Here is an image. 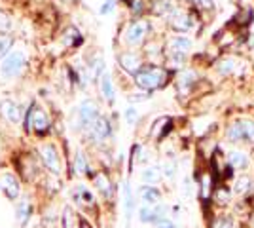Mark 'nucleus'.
Returning a JSON list of instances; mask_svg holds the SVG:
<instances>
[{
    "mask_svg": "<svg viewBox=\"0 0 254 228\" xmlns=\"http://www.w3.org/2000/svg\"><path fill=\"white\" fill-rule=\"evenodd\" d=\"M148 34V23L146 21H135L127 27L126 33V42L131 44V46H137L140 44Z\"/></svg>",
    "mask_w": 254,
    "mask_h": 228,
    "instance_id": "obj_6",
    "label": "nucleus"
},
{
    "mask_svg": "<svg viewBox=\"0 0 254 228\" xmlns=\"http://www.w3.org/2000/svg\"><path fill=\"white\" fill-rule=\"evenodd\" d=\"M165 80H167V71L159 69V67H142L140 73L135 75L137 86L144 91H152L156 87L163 86Z\"/></svg>",
    "mask_w": 254,
    "mask_h": 228,
    "instance_id": "obj_1",
    "label": "nucleus"
},
{
    "mask_svg": "<svg viewBox=\"0 0 254 228\" xmlns=\"http://www.w3.org/2000/svg\"><path fill=\"white\" fill-rule=\"evenodd\" d=\"M25 65V52L23 50H13L6 55L0 63V75L2 76H15L21 73Z\"/></svg>",
    "mask_w": 254,
    "mask_h": 228,
    "instance_id": "obj_2",
    "label": "nucleus"
},
{
    "mask_svg": "<svg viewBox=\"0 0 254 228\" xmlns=\"http://www.w3.org/2000/svg\"><path fill=\"white\" fill-rule=\"evenodd\" d=\"M191 46H193V42L188 36H175V38L169 40L171 54H186Z\"/></svg>",
    "mask_w": 254,
    "mask_h": 228,
    "instance_id": "obj_14",
    "label": "nucleus"
},
{
    "mask_svg": "<svg viewBox=\"0 0 254 228\" xmlns=\"http://www.w3.org/2000/svg\"><path fill=\"white\" fill-rule=\"evenodd\" d=\"M25 128L29 131H36V133H44V131L50 130V118L48 114L44 112L40 107L32 105L29 112H27V122H25Z\"/></svg>",
    "mask_w": 254,
    "mask_h": 228,
    "instance_id": "obj_3",
    "label": "nucleus"
},
{
    "mask_svg": "<svg viewBox=\"0 0 254 228\" xmlns=\"http://www.w3.org/2000/svg\"><path fill=\"white\" fill-rule=\"evenodd\" d=\"M89 131H91V137H93L95 141H103V139H106V137L112 133V128H110L108 120L103 118V116H99V120L91 126Z\"/></svg>",
    "mask_w": 254,
    "mask_h": 228,
    "instance_id": "obj_11",
    "label": "nucleus"
},
{
    "mask_svg": "<svg viewBox=\"0 0 254 228\" xmlns=\"http://www.w3.org/2000/svg\"><path fill=\"white\" fill-rule=\"evenodd\" d=\"M78 120L82 124V128H87L91 130V126L99 120V109L93 101H84L78 109Z\"/></svg>",
    "mask_w": 254,
    "mask_h": 228,
    "instance_id": "obj_4",
    "label": "nucleus"
},
{
    "mask_svg": "<svg viewBox=\"0 0 254 228\" xmlns=\"http://www.w3.org/2000/svg\"><path fill=\"white\" fill-rule=\"evenodd\" d=\"M251 188H253V177H249V175H239L233 183V192L235 194H247Z\"/></svg>",
    "mask_w": 254,
    "mask_h": 228,
    "instance_id": "obj_20",
    "label": "nucleus"
},
{
    "mask_svg": "<svg viewBox=\"0 0 254 228\" xmlns=\"http://www.w3.org/2000/svg\"><path fill=\"white\" fill-rule=\"evenodd\" d=\"M140 198H142L144 204L154 206V204H158L159 202L161 194H159L158 188H154V186H142V188H140Z\"/></svg>",
    "mask_w": 254,
    "mask_h": 228,
    "instance_id": "obj_24",
    "label": "nucleus"
},
{
    "mask_svg": "<svg viewBox=\"0 0 254 228\" xmlns=\"http://www.w3.org/2000/svg\"><path fill=\"white\" fill-rule=\"evenodd\" d=\"M140 6H142V2H140V0H135V2H133V10L137 11V13H138V11H140V10H142Z\"/></svg>",
    "mask_w": 254,
    "mask_h": 228,
    "instance_id": "obj_41",
    "label": "nucleus"
},
{
    "mask_svg": "<svg viewBox=\"0 0 254 228\" xmlns=\"http://www.w3.org/2000/svg\"><path fill=\"white\" fill-rule=\"evenodd\" d=\"M214 194V183H212L211 173L201 175V200H209Z\"/></svg>",
    "mask_w": 254,
    "mask_h": 228,
    "instance_id": "obj_25",
    "label": "nucleus"
},
{
    "mask_svg": "<svg viewBox=\"0 0 254 228\" xmlns=\"http://www.w3.org/2000/svg\"><path fill=\"white\" fill-rule=\"evenodd\" d=\"M40 158H42L44 165L53 171L55 175L61 173V162H59V154H57V149L53 145H42L40 147Z\"/></svg>",
    "mask_w": 254,
    "mask_h": 228,
    "instance_id": "obj_5",
    "label": "nucleus"
},
{
    "mask_svg": "<svg viewBox=\"0 0 254 228\" xmlns=\"http://www.w3.org/2000/svg\"><path fill=\"white\" fill-rule=\"evenodd\" d=\"M80 228H93V227H91L87 221H84V219H82V225H80Z\"/></svg>",
    "mask_w": 254,
    "mask_h": 228,
    "instance_id": "obj_42",
    "label": "nucleus"
},
{
    "mask_svg": "<svg viewBox=\"0 0 254 228\" xmlns=\"http://www.w3.org/2000/svg\"><path fill=\"white\" fill-rule=\"evenodd\" d=\"M226 137H228V141H232V143H247L243 120H235V122H232L230 128L226 130Z\"/></svg>",
    "mask_w": 254,
    "mask_h": 228,
    "instance_id": "obj_12",
    "label": "nucleus"
},
{
    "mask_svg": "<svg viewBox=\"0 0 254 228\" xmlns=\"http://www.w3.org/2000/svg\"><path fill=\"white\" fill-rule=\"evenodd\" d=\"M137 120H138V112L135 107H129V109H126V122L127 124H137Z\"/></svg>",
    "mask_w": 254,
    "mask_h": 228,
    "instance_id": "obj_33",
    "label": "nucleus"
},
{
    "mask_svg": "<svg viewBox=\"0 0 254 228\" xmlns=\"http://www.w3.org/2000/svg\"><path fill=\"white\" fill-rule=\"evenodd\" d=\"M101 91L108 103H114V97H116V91H114V84H112V78L110 75H103L101 76Z\"/></svg>",
    "mask_w": 254,
    "mask_h": 228,
    "instance_id": "obj_19",
    "label": "nucleus"
},
{
    "mask_svg": "<svg viewBox=\"0 0 254 228\" xmlns=\"http://www.w3.org/2000/svg\"><path fill=\"white\" fill-rule=\"evenodd\" d=\"M175 169H177V165H175V163H171V162H167L165 165H163V169H161V171L167 175V177H173V175H175Z\"/></svg>",
    "mask_w": 254,
    "mask_h": 228,
    "instance_id": "obj_38",
    "label": "nucleus"
},
{
    "mask_svg": "<svg viewBox=\"0 0 254 228\" xmlns=\"http://www.w3.org/2000/svg\"><path fill=\"white\" fill-rule=\"evenodd\" d=\"M249 154L243 151H232L228 154V165L233 167V169H245V167H249Z\"/></svg>",
    "mask_w": 254,
    "mask_h": 228,
    "instance_id": "obj_13",
    "label": "nucleus"
},
{
    "mask_svg": "<svg viewBox=\"0 0 254 228\" xmlns=\"http://www.w3.org/2000/svg\"><path fill=\"white\" fill-rule=\"evenodd\" d=\"M163 215H165V207L161 206H142L138 209V219L140 223H156L158 225L159 221H163Z\"/></svg>",
    "mask_w": 254,
    "mask_h": 228,
    "instance_id": "obj_7",
    "label": "nucleus"
},
{
    "mask_svg": "<svg viewBox=\"0 0 254 228\" xmlns=\"http://www.w3.org/2000/svg\"><path fill=\"white\" fill-rule=\"evenodd\" d=\"M93 181H95L97 190H99L101 194L106 196V198H110V196H112V181L108 179V175H106V173H97Z\"/></svg>",
    "mask_w": 254,
    "mask_h": 228,
    "instance_id": "obj_18",
    "label": "nucleus"
},
{
    "mask_svg": "<svg viewBox=\"0 0 254 228\" xmlns=\"http://www.w3.org/2000/svg\"><path fill=\"white\" fill-rule=\"evenodd\" d=\"M235 69H237V61H235L233 57H222V59L216 63V73L220 76L232 75Z\"/></svg>",
    "mask_w": 254,
    "mask_h": 228,
    "instance_id": "obj_21",
    "label": "nucleus"
},
{
    "mask_svg": "<svg viewBox=\"0 0 254 228\" xmlns=\"http://www.w3.org/2000/svg\"><path fill=\"white\" fill-rule=\"evenodd\" d=\"M199 10H212L214 8V0H191Z\"/></svg>",
    "mask_w": 254,
    "mask_h": 228,
    "instance_id": "obj_34",
    "label": "nucleus"
},
{
    "mask_svg": "<svg viewBox=\"0 0 254 228\" xmlns=\"http://www.w3.org/2000/svg\"><path fill=\"white\" fill-rule=\"evenodd\" d=\"M171 128H173L171 118L163 116V118H159L158 122L154 124V128H152V137H154V139H161V137H165V135L169 133Z\"/></svg>",
    "mask_w": 254,
    "mask_h": 228,
    "instance_id": "obj_17",
    "label": "nucleus"
},
{
    "mask_svg": "<svg viewBox=\"0 0 254 228\" xmlns=\"http://www.w3.org/2000/svg\"><path fill=\"white\" fill-rule=\"evenodd\" d=\"M169 59H171V63H173V65L182 67L184 65V61H186V55L184 54H171Z\"/></svg>",
    "mask_w": 254,
    "mask_h": 228,
    "instance_id": "obj_35",
    "label": "nucleus"
},
{
    "mask_svg": "<svg viewBox=\"0 0 254 228\" xmlns=\"http://www.w3.org/2000/svg\"><path fill=\"white\" fill-rule=\"evenodd\" d=\"M74 171L78 175H85L89 173V167H87V158H85L84 152H78L74 160Z\"/></svg>",
    "mask_w": 254,
    "mask_h": 228,
    "instance_id": "obj_26",
    "label": "nucleus"
},
{
    "mask_svg": "<svg viewBox=\"0 0 254 228\" xmlns=\"http://www.w3.org/2000/svg\"><path fill=\"white\" fill-rule=\"evenodd\" d=\"M0 112L10 120V122H13V124H17V122L21 120V109H19L15 103H11V101H4V103L0 105Z\"/></svg>",
    "mask_w": 254,
    "mask_h": 228,
    "instance_id": "obj_15",
    "label": "nucleus"
},
{
    "mask_svg": "<svg viewBox=\"0 0 254 228\" xmlns=\"http://www.w3.org/2000/svg\"><path fill=\"white\" fill-rule=\"evenodd\" d=\"M214 194H216V200H218V204H228V202H230V196H232V194H230V190H228L226 186L218 188Z\"/></svg>",
    "mask_w": 254,
    "mask_h": 228,
    "instance_id": "obj_31",
    "label": "nucleus"
},
{
    "mask_svg": "<svg viewBox=\"0 0 254 228\" xmlns=\"http://www.w3.org/2000/svg\"><path fill=\"white\" fill-rule=\"evenodd\" d=\"M161 173H163V171H161L159 167L152 165V167H146V169L142 171V175H140V177H142V181H144L146 185L152 186V185H158L159 181H161Z\"/></svg>",
    "mask_w": 254,
    "mask_h": 228,
    "instance_id": "obj_22",
    "label": "nucleus"
},
{
    "mask_svg": "<svg viewBox=\"0 0 254 228\" xmlns=\"http://www.w3.org/2000/svg\"><path fill=\"white\" fill-rule=\"evenodd\" d=\"M114 4H116L114 0H106L105 4L101 6V10H99V13H101V15H106V13H110V11L114 10Z\"/></svg>",
    "mask_w": 254,
    "mask_h": 228,
    "instance_id": "obj_36",
    "label": "nucleus"
},
{
    "mask_svg": "<svg viewBox=\"0 0 254 228\" xmlns=\"http://www.w3.org/2000/svg\"><path fill=\"white\" fill-rule=\"evenodd\" d=\"M11 48V38L8 34H0V59H4Z\"/></svg>",
    "mask_w": 254,
    "mask_h": 228,
    "instance_id": "obj_29",
    "label": "nucleus"
},
{
    "mask_svg": "<svg viewBox=\"0 0 254 228\" xmlns=\"http://www.w3.org/2000/svg\"><path fill=\"white\" fill-rule=\"evenodd\" d=\"M120 65L124 67V71L131 73V75H137L142 69V59L138 54H133V52H126V54L120 55Z\"/></svg>",
    "mask_w": 254,
    "mask_h": 228,
    "instance_id": "obj_9",
    "label": "nucleus"
},
{
    "mask_svg": "<svg viewBox=\"0 0 254 228\" xmlns=\"http://www.w3.org/2000/svg\"><path fill=\"white\" fill-rule=\"evenodd\" d=\"M212 228H235V225H233V221L230 217H220L214 221Z\"/></svg>",
    "mask_w": 254,
    "mask_h": 228,
    "instance_id": "obj_32",
    "label": "nucleus"
},
{
    "mask_svg": "<svg viewBox=\"0 0 254 228\" xmlns=\"http://www.w3.org/2000/svg\"><path fill=\"white\" fill-rule=\"evenodd\" d=\"M158 228H177V225L173 221H169V219H163V221L158 223Z\"/></svg>",
    "mask_w": 254,
    "mask_h": 228,
    "instance_id": "obj_40",
    "label": "nucleus"
},
{
    "mask_svg": "<svg viewBox=\"0 0 254 228\" xmlns=\"http://www.w3.org/2000/svg\"><path fill=\"white\" fill-rule=\"evenodd\" d=\"M19 188H21L19 181H17V177L13 173H4L0 177V190L8 196L10 200H15L19 196V192H21Z\"/></svg>",
    "mask_w": 254,
    "mask_h": 228,
    "instance_id": "obj_8",
    "label": "nucleus"
},
{
    "mask_svg": "<svg viewBox=\"0 0 254 228\" xmlns=\"http://www.w3.org/2000/svg\"><path fill=\"white\" fill-rule=\"evenodd\" d=\"M82 219L74 213L72 207H64L63 211V228H80Z\"/></svg>",
    "mask_w": 254,
    "mask_h": 228,
    "instance_id": "obj_23",
    "label": "nucleus"
},
{
    "mask_svg": "<svg viewBox=\"0 0 254 228\" xmlns=\"http://www.w3.org/2000/svg\"><path fill=\"white\" fill-rule=\"evenodd\" d=\"M124 196H126V211H127V215H131V211H133V207H135V200H133V192H131V186H129V183H127L126 188H124Z\"/></svg>",
    "mask_w": 254,
    "mask_h": 228,
    "instance_id": "obj_28",
    "label": "nucleus"
},
{
    "mask_svg": "<svg viewBox=\"0 0 254 228\" xmlns=\"http://www.w3.org/2000/svg\"><path fill=\"white\" fill-rule=\"evenodd\" d=\"M31 211H32V207H31V204H29V200H21V202L17 204V207H15V221H17L21 227H25V225L29 223V219H31Z\"/></svg>",
    "mask_w": 254,
    "mask_h": 228,
    "instance_id": "obj_16",
    "label": "nucleus"
},
{
    "mask_svg": "<svg viewBox=\"0 0 254 228\" xmlns=\"http://www.w3.org/2000/svg\"><path fill=\"white\" fill-rule=\"evenodd\" d=\"M103 67H105L103 59H95V61H93V69H91V71H93V75H95V76L103 75Z\"/></svg>",
    "mask_w": 254,
    "mask_h": 228,
    "instance_id": "obj_37",
    "label": "nucleus"
},
{
    "mask_svg": "<svg viewBox=\"0 0 254 228\" xmlns=\"http://www.w3.org/2000/svg\"><path fill=\"white\" fill-rule=\"evenodd\" d=\"M6 29H10V19L0 11V31H6Z\"/></svg>",
    "mask_w": 254,
    "mask_h": 228,
    "instance_id": "obj_39",
    "label": "nucleus"
},
{
    "mask_svg": "<svg viewBox=\"0 0 254 228\" xmlns=\"http://www.w3.org/2000/svg\"><path fill=\"white\" fill-rule=\"evenodd\" d=\"M195 73L193 71H182L179 75V86L182 87V89H186V87H190L193 82H195Z\"/></svg>",
    "mask_w": 254,
    "mask_h": 228,
    "instance_id": "obj_27",
    "label": "nucleus"
},
{
    "mask_svg": "<svg viewBox=\"0 0 254 228\" xmlns=\"http://www.w3.org/2000/svg\"><path fill=\"white\" fill-rule=\"evenodd\" d=\"M191 25H193V19H191L190 13H184V11H175L173 15H171V27L173 29H177V31H190Z\"/></svg>",
    "mask_w": 254,
    "mask_h": 228,
    "instance_id": "obj_10",
    "label": "nucleus"
},
{
    "mask_svg": "<svg viewBox=\"0 0 254 228\" xmlns=\"http://www.w3.org/2000/svg\"><path fill=\"white\" fill-rule=\"evenodd\" d=\"M243 128L247 143H254V120H243Z\"/></svg>",
    "mask_w": 254,
    "mask_h": 228,
    "instance_id": "obj_30",
    "label": "nucleus"
}]
</instances>
